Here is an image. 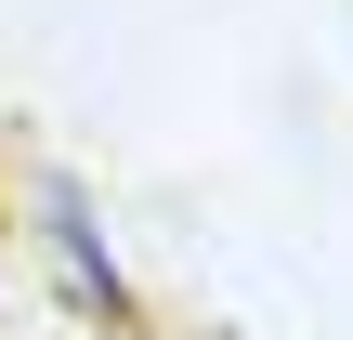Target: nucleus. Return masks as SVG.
Returning a JSON list of instances; mask_svg holds the SVG:
<instances>
[{
    "label": "nucleus",
    "instance_id": "1",
    "mask_svg": "<svg viewBox=\"0 0 353 340\" xmlns=\"http://www.w3.org/2000/svg\"><path fill=\"white\" fill-rule=\"evenodd\" d=\"M39 223H52V249H65V301H79L92 328H118V340H144V301H131V275L105 262V236H92V210H79V183H65V170L39 183Z\"/></svg>",
    "mask_w": 353,
    "mask_h": 340
},
{
    "label": "nucleus",
    "instance_id": "2",
    "mask_svg": "<svg viewBox=\"0 0 353 340\" xmlns=\"http://www.w3.org/2000/svg\"><path fill=\"white\" fill-rule=\"evenodd\" d=\"M210 340H236V328H210Z\"/></svg>",
    "mask_w": 353,
    "mask_h": 340
}]
</instances>
